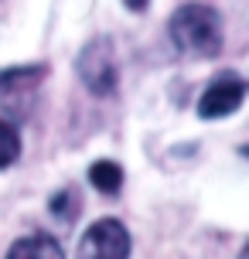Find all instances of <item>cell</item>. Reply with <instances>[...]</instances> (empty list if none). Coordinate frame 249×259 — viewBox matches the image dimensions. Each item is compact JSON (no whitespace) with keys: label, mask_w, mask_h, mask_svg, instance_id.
Returning a JSON list of instances; mask_svg holds the SVG:
<instances>
[{"label":"cell","mask_w":249,"mask_h":259,"mask_svg":"<svg viewBox=\"0 0 249 259\" xmlns=\"http://www.w3.org/2000/svg\"><path fill=\"white\" fill-rule=\"evenodd\" d=\"M171 45L188 58H215L222 52V17L209 4H184L168 21Z\"/></svg>","instance_id":"1"},{"label":"cell","mask_w":249,"mask_h":259,"mask_svg":"<svg viewBox=\"0 0 249 259\" xmlns=\"http://www.w3.org/2000/svg\"><path fill=\"white\" fill-rule=\"evenodd\" d=\"M75 72H79L82 85L92 96H113L119 82V65H116V48L109 38H92L75 58Z\"/></svg>","instance_id":"2"},{"label":"cell","mask_w":249,"mask_h":259,"mask_svg":"<svg viewBox=\"0 0 249 259\" xmlns=\"http://www.w3.org/2000/svg\"><path fill=\"white\" fill-rule=\"evenodd\" d=\"M75 259H130V232L119 219H99L82 232Z\"/></svg>","instance_id":"3"},{"label":"cell","mask_w":249,"mask_h":259,"mask_svg":"<svg viewBox=\"0 0 249 259\" xmlns=\"http://www.w3.org/2000/svg\"><path fill=\"white\" fill-rule=\"evenodd\" d=\"M249 92V82L236 72H222V75H215L209 82V89L201 92V99H198V116L201 119H222V116H232L242 99H246Z\"/></svg>","instance_id":"4"},{"label":"cell","mask_w":249,"mask_h":259,"mask_svg":"<svg viewBox=\"0 0 249 259\" xmlns=\"http://www.w3.org/2000/svg\"><path fill=\"white\" fill-rule=\"evenodd\" d=\"M4 259H65V252L52 235H24L7 249Z\"/></svg>","instance_id":"5"},{"label":"cell","mask_w":249,"mask_h":259,"mask_svg":"<svg viewBox=\"0 0 249 259\" xmlns=\"http://www.w3.org/2000/svg\"><path fill=\"white\" fill-rule=\"evenodd\" d=\"M45 65H11V68H0V92H14V89H27L45 78Z\"/></svg>","instance_id":"6"},{"label":"cell","mask_w":249,"mask_h":259,"mask_svg":"<svg viewBox=\"0 0 249 259\" xmlns=\"http://www.w3.org/2000/svg\"><path fill=\"white\" fill-rule=\"evenodd\" d=\"M89 181L96 191L103 194H116L123 188V167H119L116 160H96L89 167Z\"/></svg>","instance_id":"7"},{"label":"cell","mask_w":249,"mask_h":259,"mask_svg":"<svg viewBox=\"0 0 249 259\" xmlns=\"http://www.w3.org/2000/svg\"><path fill=\"white\" fill-rule=\"evenodd\" d=\"M17 157H21V137H17V130L11 123L0 119V170L11 167Z\"/></svg>","instance_id":"8"},{"label":"cell","mask_w":249,"mask_h":259,"mask_svg":"<svg viewBox=\"0 0 249 259\" xmlns=\"http://www.w3.org/2000/svg\"><path fill=\"white\" fill-rule=\"evenodd\" d=\"M48 208H52V215H58L62 222H72L75 211H79V198H75L72 188H65V191H58L52 201H48Z\"/></svg>","instance_id":"9"},{"label":"cell","mask_w":249,"mask_h":259,"mask_svg":"<svg viewBox=\"0 0 249 259\" xmlns=\"http://www.w3.org/2000/svg\"><path fill=\"white\" fill-rule=\"evenodd\" d=\"M147 4H150V0H123V7H127V11H133V14L147 11Z\"/></svg>","instance_id":"10"},{"label":"cell","mask_w":249,"mask_h":259,"mask_svg":"<svg viewBox=\"0 0 249 259\" xmlns=\"http://www.w3.org/2000/svg\"><path fill=\"white\" fill-rule=\"evenodd\" d=\"M239 259H249V242L242 246V252H239Z\"/></svg>","instance_id":"11"},{"label":"cell","mask_w":249,"mask_h":259,"mask_svg":"<svg viewBox=\"0 0 249 259\" xmlns=\"http://www.w3.org/2000/svg\"><path fill=\"white\" fill-rule=\"evenodd\" d=\"M242 157H246V160H249V143H246V147H242Z\"/></svg>","instance_id":"12"}]
</instances>
